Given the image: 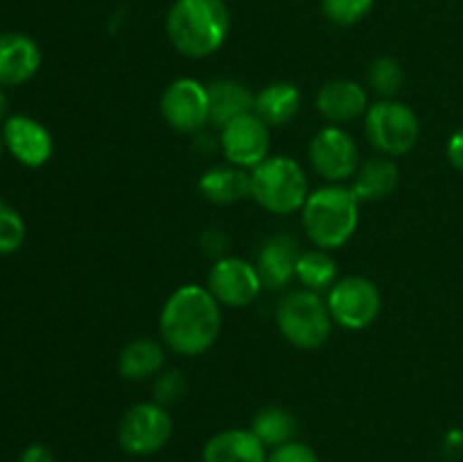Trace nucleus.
Here are the masks:
<instances>
[{"mask_svg": "<svg viewBox=\"0 0 463 462\" xmlns=\"http://www.w3.org/2000/svg\"><path fill=\"white\" fill-rule=\"evenodd\" d=\"M222 303L206 285L185 284L165 299L158 317L161 340L179 356H202L220 338Z\"/></svg>", "mask_w": 463, "mask_h": 462, "instance_id": "obj_1", "label": "nucleus"}, {"mask_svg": "<svg viewBox=\"0 0 463 462\" xmlns=\"http://www.w3.org/2000/svg\"><path fill=\"white\" fill-rule=\"evenodd\" d=\"M165 32L184 57H211L229 36L231 12L224 0H175L167 12Z\"/></svg>", "mask_w": 463, "mask_h": 462, "instance_id": "obj_2", "label": "nucleus"}, {"mask_svg": "<svg viewBox=\"0 0 463 462\" xmlns=\"http://www.w3.org/2000/svg\"><path fill=\"white\" fill-rule=\"evenodd\" d=\"M307 238L319 249H339L353 238L360 225V202L344 184H328L307 195L301 208Z\"/></svg>", "mask_w": 463, "mask_h": 462, "instance_id": "obj_3", "label": "nucleus"}, {"mask_svg": "<svg viewBox=\"0 0 463 462\" xmlns=\"http://www.w3.org/2000/svg\"><path fill=\"white\" fill-rule=\"evenodd\" d=\"M307 195L306 170L292 157H267L251 170V197L274 216L301 211Z\"/></svg>", "mask_w": 463, "mask_h": 462, "instance_id": "obj_4", "label": "nucleus"}, {"mask_svg": "<svg viewBox=\"0 0 463 462\" xmlns=\"http://www.w3.org/2000/svg\"><path fill=\"white\" fill-rule=\"evenodd\" d=\"M276 324L280 335L297 349H319L333 331L328 303L315 290H292L276 306Z\"/></svg>", "mask_w": 463, "mask_h": 462, "instance_id": "obj_5", "label": "nucleus"}, {"mask_svg": "<svg viewBox=\"0 0 463 462\" xmlns=\"http://www.w3.org/2000/svg\"><path fill=\"white\" fill-rule=\"evenodd\" d=\"M364 131L375 149L384 157H402L419 143L420 122L414 109L401 100H378L364 113Z\"/></svg>", "mask_w": 463, "mask_h": 462, "instance_id": "obj_6", "label": "nucleus"}, {"mask_svg": "<svg viewBox=\"0 0 463 462\" xmlns=\"http://www.w3.org/2000/svg\"><path fill=\"white\" fill-rule=\"evenodd\" d=\"M330 317L346 331L369 329L383 311L378 285L366 276H342L326 294Z\"/></svg>", "mask_w": 463, "mask_h": 462, "instance_id": "obj_7", "label": "nucleus"}, {"mask_svg": "<svg viewBox=\"0 0 463 462\" xmlns=\"http://www.w3.org/2000/svg\"><path fill=\"white\" fill-rule=\"evenodd\" d=\"M172 417L165 406L156 401H143L131 406L118 426V442L129 456H154L172 438Z\"/></svg>", "mask_w": 463, "mask_h": 462, "instance_id": "obj_8", "label": "nucleus"}, {"mask_svg": "<svg viewBox=\"0 0 463 462\" xmlns=\"http://www.w3.org/2000/svg\"><path fill=\"white\" fill-rule=\"evenodd\" d=\"M307 157L317 175L330 184L351 181L360 168V148L339 125H328L317 131L307 148Z\"/></svg>", "mask_w": 463, "mask_h": 462, "instance_id": "obj_9", "label": "nucleus"}, {"mask_svg": "<svg viewBox=\"0 0 463 462\" xmlns=\"http://www.w3.org/2000/svg\"><path fill=\"white\" fill-rule=\"evenodd\" d=\"M161 113L172 130L197 134L211 122L208 89L193 77H179L163 91Z\"/></svg>", "mask_w": 463, "mask_h": 462, "instance_id": "obj_10", "label": "nucleus"}, {"mask_svg": "<svg viewBox=\"0 0 463 462\" xmlns=\"http://www.w3.org/2000/svg\"><path fill=\"white\" fill-rule=\"evenodd\" d=\"M206 288L222 306L247 308L249 303L256 302L265 285L258 274V267L247 258L224 256L213 263Z\"/></svg>", "mask_w": 463, "mask_h": 462, "instance_id": "obj_11", "label": "nucleus"}, {"mask_svg": "<svg viewBox=\"0 0 463 462\" xmlns=\"http://www.w3.org/2000/svg\"><path fill=\"white\" fill-rule=\"evenodd\" d=\"M269 127L256 113L240 116L222 127V152L231 166H238L242 170H253L260 166L269 157Z\"/></svg>", "mask_w": 463, "mask_h": 462, "instance_id": "obj_12", "label": "nucleus"}, {"mask_svg": "<svg viewBox=\"0 0 463 462\" xmlns=\"http://www.w3.org/2000/svg\"><path fill=\"white\" fill-rule=\"evenodd\" d=\"M3 140L9 152L27 168H41L54 152L52 134L30 116H9L3 125Z\"/></svg>", "mask_w": 463, "mask_h": 462, "instance_id": "obj_13", "label": "nucleus"}, {"mask_svg": "<svg viewBox=\"0 0 463 462\" xmlns=\"http://www.w3.org/2000/svg\"><path fill=\"white\" fill-rule=\"evenodd\" d=\"M301 256V245L294 236L276 234L262 243L258 252V274H260L262 285L271 290H280L297 279V263Z\"/></svg>", "mask_w": 463, "mask_h": 462, "instance_id": "obj_14", "label": "nucleus"}, {"mask_svg": "<svg viewBox=\"0 0 463 462\" xmlns=\"http://www.w3.org/2000/svg\"><path fill=\"white\" fill-rule=\"evenodd\" d=\"M41 68V50L34 39L21 32L0 34V89L30 82Z\"/></svg>", "mask_w": 463, "mask_h": 462, "instance_id": "obj_15", "label": "nucleus"}, {"mask_svg": "<svg viewBox=\"0 0 463 462\" xmlns=\"http://www.w3.org/2000/svg\"><path fill=\"white\" fill-rule=\"evenodd\" d=\"M369 109V95L364 86L353 80H333L317 93V111L333 125L357 120Z\"/></svg>", "mask_w": 463, "mask_h": 462, "instance_id": "obj_16", "label": "nucleus"}, {"mask_svg": "<svg viewBox=\"0 0 463 462\" xmlns=\"http://www.w3.org/2000/svg\"><path fill=\"white\" fill-rule=\"evenodd\" d=\"M398 181H401V168L392 157L383 154V157L366 159L364 163H360L348 188L360 204L378 202L396 190Z\"/></svg>", "mask_w": 463, "mask_h": 462, "instance_id": "obj_17", "label": "nucleus"}, {"mask_svg": "<svg viewBox=\"0 0 463 462\" xmlns=\"http://www.w3.org/2000/svg\"><path fill=\"white\" fill-rule=\"evenodd\" d=\"M267 447L251 428H229L213 435L203 447V462H267Z\"/></svg>", "mask_w": 463, "mask_h": 462, "instance_id": "obj_18", "label": "nucleus"}, {"mask_svg": "<svg viewBox=\"0 0 463 462\" xmlns=\"http://www.w3.org/2000/svg\"><path fill=\"white\" fill-rule=\"evenodd\" d=\"M199 193L203 199L217 207H229V204L242 202L244 197H251V175L238 166H215L206 170L199 179Z\"/></svg>", "mask_w": 463, "mask_h": 462, "instance_id": "obj_19", "label": "nucleus"}, {"mask_svg": "<svg viewBox=\"0 0 463 462\" xmlns=\"http://www.w3.org/2000/svg\"><path fill=\"white\" fill-rule=\"evenodd\" d=\"M206 89L208 102H211V122L215 127H220V130L224 125H229L231 120H235V118L253 113L256 95L242 82L222 77V80L211 82Z\"/></svg>", "mask_w": 463, "mask_h": 462, "instance_id": "obj_20", "label": "nucleus"}, {"mask_svg": "<svg viewBox=\"0 0 463 462\" xmlns=\"http://www.w3.org/2000/svg\"><path fill=\"white\" fill-rule=\"evenodd\" d=\"M301 109V91L289 82H274L267 84L260 93H256L253 113L265 122L267 127H283Z\"/></svg>", "mask_w": 463, "mask_h": 462, "instance_id": "obj_21", "label": "nucleus"}, {"mask_svg": "<svg viewBox=\"0 0 463 462\" xmlns=\"http://www.w3.org/2000/svg\"><path fill=\"white\" fill-rule=\"evenodd\" d=\"M165 365V349L152 338H136L122 347L118 356V371L127 380H145L161 374Z\"/></svg>", "mask_w": 463, "mask_h": 462, "instance_id": "obj_22", "label": "nucleus"}, {"mask_svg": "<svg viewBox=\"0 0 463 462\" xmlns=\"http://www.w3.org/2000/svg\"><path fill=\"white\" fill-rule=\"evenodd\" d=\"M297 419L283 406H267L256 412L251 421V433L265 444L267 448H276L280 444L292 442L297 435Z\"/></svg>", "mask_w": 463, "mask_h": 462, "instance_id": "obj_23", "label": "nucleus"}, {"mask_svg": "<svg viewBox=\"0 0 463 462\" xmlns=\"http://www.w3.org/2000/svg\"><path fill=\"white\" fill-rule=\"evenodd\" d=\"M297 279L301 281L306 290H315V293L326 290L328 293L335 285V281L339 279L337 263H335V258L326 249H306L298 256Z\"/></svg>", "mask_w": 463, "mask_h": 462, "instance_id": "obj_24", "label": "nucleus"}, {"mask_svg": "<svg viewBox=\"0 0 463 462\" xmlns=\"http://www.w3.org/2000/svg\"><path fill=\"white\" fill-rule=\"evenodd\" d=\"M366 82H369L371 91L375 95H380L383 100H392L402 89L405 72H402V66L393 57H378L371 62Z\"/></svg>", "mask_w": 463, "mask_h": 462, "instance_id": "obj_25", "label": "nucleus"}, {"mask_svg": "<svg viewBox=\"0 0 463 462\" xmlns=\"http://www.w3.org/2000/svg\"><path fill=\"white\" fill-rule=\"evenodd\" d=\"M375 0H321L326 18L339 27L360 23L373 9Z\"/></svg>", "mask_w": 463, "mask_h": 462, "instance_id": "obj_26", "label": "nucleus"}, {"mask_svg": "<svg viewBox=\"0 0 463 462\" xmlns=\"http://www.w3.org/2000/svg\"><path fill=\"white\" fill-rule=\"evenodd\" d=\"M23 240H25V222L21 213L0 199V256L21 249Z\"/></svg>", "mask_w": 463, "mask_h": 462, "instance_id": "obj_27", "label": "nucleus"}, {"mask_svg": "<svg viewBox=\"0 0 463 462\" xmlns=\"http://www.w3.org/2000/svg\"><path fill=\"white\" fill-rule=\"evenodd\" d=\"M185 394V379L181 371L167 370L154 376V401L161 406H172Z\"/></svg>", "mask_w": 463, "mask_h": 462, "instance_id": "obj_28", "label": "nucleus"}, {"mask_svg": "<svg viewBox=\"0 0 463 462\" xmlns=\"http://www.w3.org/2000/svg\"><path fill=\"white\" fill-rule=\"evenodd\" d=\"M267 462H319V457L307 444L292 439V442L271 448Z\"/></svg>", "mask_w": 463, "mask_h": 462, "instance_id": "obj_29", "label": "nucleus"}, {"mask_svg": "<svg viewBox=\"0 0 463 462\" xmlns=\"http://www.w3.org/2000/svg\"><path fill=\"white\" fill-rule=\"evenodd\" d=\"M202 245H203V249H206V254L215 256V261H217V258L229 256V254H226V247H229V238H226L224 231L208 229L206 234H203Z\"/></svg>", "mask_w": 463, "mask_h": 462, "instance_id": "obj_30", "label": "nucleus"}, {"mask_svg": "<svg viewBox=\"0 0 463 462\" xmlns=\"http://www.w3.org/2000/svg\"><path fill=\"white\" fill-rule=\"evenodd\" d=\"M446 154H448V161L457 168V170L463 172V130L455 131L450 136L446 145Z\"/></svg>", "mask_w": 463, "mask_h": 462, "instance_id": "obj_31", "label": "nucleus"}, {"mask_svg": "<svg viewBox=\"0 0 463 462\" xmlns=\"http://www.w3.org/2000/svg\"><path fill=\"white\" fill-rule=\"evenodd\" d=\"M18 462H54V456L48 447H43V444H30V447L21 453Z\"/></svg>", "mask_w": 463, "mask_h": 462, "instance_id": "obj_32", "label": "nucleus"}, {"mask_svg": "<svg viewBox=\"0 0 463 462\" xmlns=\"http://www.w3.org/2000/svg\"><path fill=\"white\" fill-rule=\"evenodd\" d=\"M3 111H5V98L3 93H0V118H3Z\"/></svg>", "mask_w": 463, "mask_h": 462, "instance_id": "obj_33", "label": "nucleus"}, {"mask_svg": "<svg viewBox=\"0 0 463 462\" xmlns=\"http://www.w3.org/2000/svg\"><path fill=\"white\" fill-rule=\"evenodd\" d=\"M3 148H5V140H3V134H0V157H3Z\"/></svg>", "mask_w": 463, "mask_h": 462, "instance_id": "obj_34", "label": "nucleus"}]
</instances>
